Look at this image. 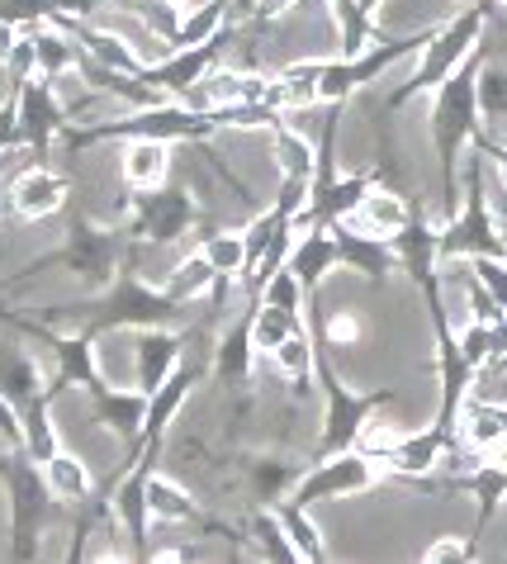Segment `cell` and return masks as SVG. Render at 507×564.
Wrapping results in <instances>:
<instances>
[{
    "label": "cell",
    "mask_w": 507,
    "mask_h": 564,
    "mask_svg": "<svg viewBox=\"0 0 507 564\" xmlns=\"http://www.w3.org/2000/svg\"><path fill=\"white\" fill-rule=\"evenodd\" d=\"M484 34H488V6H465L455 10L451 20H441L432 29V39L422 43V53L413 57V72H408L403 86L389 90V109H403L408 100L418 96H432V90L446 82L455 67H465V62L484 48Z\"/></svg>",
    "instance_id": "1"
},
{
    "label": "cell",
    "mask_w": 507,
    "mask_h": 564,
    "mask_svg": "<svg viewBox=\"0 0 507 564\" xmlns=\"http://www.w3.org/2000/svg\"><path fill=\"white\" fill-rule=\"evenodd\" d=\"M379 479H385V465L366 456L360 446H346V451H332V456H319L313 469L299 475V484L290 489V503H299V508L342 503V498L370 494Z\"/></svg>",
    "instance_id": "2"
},
{
    "label": "cell",
    "mask_w": 507,
    "mask_h": 564,
    "mask_svg": "<svg viewBox=\"0 0 507 564\" xmlns=\"http://www.w3.org/2000/svg\"><path fill=\"white\" fill-rule=\"evenodd\" d=\"M319 384H323V432H319V456H332V451H346L356 446L360 427L389 403V389H370V394H360V389L342 384L337 370H332V360L323 356L319 347Z\"/></svg>",
    "instance_id": "3"
},
{
    "label": "cell",
    "mask_w": 507,
    "mask_h": 564,
    "mask_svg": "<svg viewBox=\"0 0 507 564\" xmlns=\"http://www.w3.org/2000/svg\"><path fill=\"white\" fill-rule=\"evenodd\" d=\"M195 195H190V185L185 191H171V185H162V191H152V195H133V205H129V224L138 238H148V242H166V247H181V238L190 228H195Z\"/></svg>",
    "instance_id": "4"
},
{
    "label": "cell",
    "mask_w": 507,
    "mask_h": 564,
    "mask_svg": "<svg viewBox=\"0 0 507 564\" xmlns=\"http://www.w3.org/2000/svg\"><path fill=\"white\" fill-rule=\"evenodd\" d=\"M451 442H455V432H446L441 422H432V427H422V432H399V442L385 451L379 465H385V475H399V479H427L441 469Z\"/></svg>",
    "instance_id": "5"
},
{
    "label": "cell",
    "mask_w": 507,
    "mask_h": 564,
    "mask_svg": "<svg viewBox=\"0 0 507 564\" xmlns=\"http://www.w3.org/2000/svg\"><path fill=\"white\" fill-rule=\"evenodd\" d=\"M181 341H185L181 327H171V323H162V327H138V333H133V389L152 394V389L185 360Z\"/></svg>",
    "instance_id": "6"
},
{
    "label": "cell",
    "mask_w": 507,
    "mask_h": 564,
    "mask_svg": "<svg viewBox=\"0 0 507 564\" xmlns=\"http://www.w3.org/2000/svg\"><path fill=\"white\" fill-rule=\"evenodd\" d=\"M332 238H337V261L346 275L360 280H389L399 271V252H393L389 238H375V232H360L352 224H327Z\"/></svg>",
    "instance_id": "7"
},
{
    "label": "cell",
    "mask_w": 507,
    "mask_h": 564,
    "mask_svg": "<svg viewBox=\"0 0 507 564\" xmlns=\"http://www.w3.org/2000/svg\"><path fill=\"white\" fill-rule=\"evenodd\" d=\"M62 205H67V181L57 176V171L47 166H24L20 176L10 181V209L29 218V224H39V218H53Z\"/></svg>",
    "instance_id": "8"
},
{
    "label": "cell",
    "mask_w": 507,
    "mask_h": 564,
    "mask_svg": "<svg viewBox=\"0 0 507 564\" xmlns=\"http://www.w3.org/2000/svg\"><path fill=\"white\" fill-rule=\"evenodd\" d=\"M119 176L133 195H152L171 181V143L162 138H129L119 156Z\"/></svg>",
    "instance_id": "9"
},
{
    "label": "cell",
    "mask_w": 507,
    "mask_h": 564,
    "mask_svg": "<svg viewBox=\"0 0 507 564\" xmlns=\"http://www.w3.org/2000/svg\"><path fill=\"white\" fill-rule=\"evenodd\" d=\"M209 366H214L218 380H228V384H247V380H251V366H257V341H251V308L237 313L233 323L218 327Z\"/></svg>",
    "instance_id": "10"
},
{
    "label": "cell",
    "mask_w": 507,
    "mask_h": 564,
    "mask_svg": "<svg viewBox=\"0 0 507 564\" xmlns=\"http://www.w3.org/2000/svg\"><path fill=\"white\" fill-rule=\"evenodd\" d=\"M408 218H413V205L403 199V191H393V185H370L366 199L356 205V214L337 218V224H352L360 232H375V238H393V232L408 228Z\"/></svg>",
    "instance_id": "11"
},
{
    "label": "cell",
    "mask_w": 507,
    "mask_h": 564,
    "mask_svg": "<svg viewBox=\"0 0 507 564\" xmlns=\"http://www.w3.org/2000/svg\"><path fill=\"white\" fill-rule=\"evenodd\" d=\"M290 271L304 280V285L319 294L327 285V275H337L342 271V261H337V238H332V228H309V232H299L294 247H290Z\"/></svg>",
    "instance_id": "12"
},
{
    "label": "cell",
    "mask_w": 507,
    "mask_h": 564,
    "mask_svg": "<svg viewBox=\"0 0 507 564\" xmlns=\"http://www.w3.org/2000/svg\"><path fill=\"white\" fill-rule=\"evenodd\" d=\"M393 252H399V271L413 275V285H422L427 275L441 271V228L427 224V218H408L403 232H393Z\"/></svg>",
    "instance_id": "13"
},
{
    "label": "cell",
    "mask_w": 507,
    "mask_h": 564,
    "mask_svg": "<svg viewBox=\"0 0 507 564\" xmlns=\"http://www.w3.org/2000/svg\"><path fill=\"white\" fill-rule=\"evenodd\" d=\"M455 436H461V446L488 456L494 446L507 442V403H498V399H465L461 417H455Z\"/></svg>",
    "instance_id": "14"
},
{
    "label": "cell",
    "mask_w": 507,
    "mask_h": 564,
    "mask_svg": "<svg viewBox=\"0 0 507 564\" xmlns=\"http://www.w3.org/2000/svg\"><path fill=\"white\" fill-rule=\"evenodd\" d=\"M451 489L474 494V503H479V531H484L507 503V460L484 456L479 465H470L465 475H451Z\"/></svg>",
    "instance_id": "15"
},
{
    "label": "cell",
    "mask_w": 507,
    "mask_h": 564,
    "mask_svg": "<svg viewBox=\"0 0 507 564\" xmlns=\"http://www.w3.org/2000/svg\"><path fill=\"white\" fill-rule=\"evenodd\" d=\"M43 484H47V494L57 498V503H72V508H82L90 489H95V475H90V460L86 456H76V451H53V456L43 460Z\"/></svg>",
    "instance_id": "16"
},
{
    "label": "cell",
    "mask_w": 507,
    "mask_h": 564,
    "mask_svg": "<svg viewBox=\"0 0 507 564\" xmlns=\"http://www.w3.org/2000/svg\"><path fill=\"white\" fill-rule=\"evenodd\" d=\"M327 20L332 39H337V57H360L379 43V24L375 14L360 10V0H327Z\"/></svg>",
    "instance_id": "17"
},
{
    "label": "cell",
    "mask_w": 507,
    "mask_h": 564,
    "mask_svg": "<svg viewBox=\"0 0 507 564\" xmlns=\"http://www.w3.org/2000/svg\"><path fill=\"white\" fill-rule=\"evenodd\" d=\"M142 494H148V512H152L157 527H185V522H195L199 517L195 494H190L181 479H171V475H148L142 479Z\"/></svg>",
    "instance_id": "18"
},
{
    "label": "cell",
    "mask_w": 507,
    "mask_h": 564,
    "mask_svg": "<svg viewBox=\"0 0 507 564\" xmlns=\"http://www.w3.org/2000/svg\"><path fill=\"white\" fill-rule=\"evenodd\" d=\"M271 162H276L280 176L313 185V176H319V143H313L309 133L290 129V123H276L271 129Z\"/></svg>",
    "instance_id": "19"
},
{
    "label": "cell",
    "mask_w": 507,
    "mask_h": 564,
    "mask_svg": "<svg viewBox=\"0 0 507 564\" xmlns=\"http://www.w3.org/2000/svg\"><path fill=\"white\" fill-rule=\"evenodd\" d=\"M24 34L34 39V57H39V76H43V82H53V76L82 67L86 53L76 48V39H72L62 24L43 20V24H34V29H24Z\"/></svg>",
    "instance_id": "20"
},
{
    "label": "cell",
    "mask_w": 507,
    "mask_h": 564,
    "mask_svg": "<svg viewBox=\"0 0 507 564\" xmlns=\"http://www.w3.org/2000/svg\"><path fill=\"white\" fill-rule=\"evenodd\" d=\"M224 34H228V0H195L181 14L176 34H171V48H199V43H218Z\"/></svg>",
    "instance_id": "21"
},
{
    "label": "cell",
    "mask_w": 507,
    "mask_h": 564,
    "mask_svg": "<svg viewBox=\"0 0 507 564\" xmlns=\"http://www.w3.org/2000/svg\"><path fill=\"white\" fill-rule=\"evenodd\" d=\"M299 475H304V469H299L294 460H284V456H257V460H247V484H251V494H257L266 508H276L280 498H290Z\"/></svg>",
    "instance_id": "22"
},
{
    "label": "cell",
    "mask_w": 507,
    "mask_h": 564,
    "mask_svg": "<svg viewBox=\"0 0 507 564\" xmlns=\"http://www.w3.org/2000/svg\"><path fill=\"white\" fill-rule=\"evenodd\" d=\"M214 280H218V271H214L209 261H204V252H181L162 290H166L176 304H195V300H204V294L214 290Z\"/></svg>",
    "instance_id": "23"
},
{
    "label": "cell",
    "mask_w": 507,
    "mask_h": 564,
    "mask_svg": "<svg viewBox=\"0 0 507 564\" xmlns=\"http://www.w3.org/2000/svg\"><path fill=\"white\" fill-rule=\"evenodd\" d=\"M479 119H484V133L507 129V67L488 53L479 62Z\"/></svg>",
    "instance_id": "24"
},
{
    "label": "cell",
    "mask_w": 507,
    "mask_h": 564,
    "mask_svg": "<svg viewBox=\"0 0 507 564\" xmlns=\"http://www.w3.org/2000/svg\"><path fill=\"white\" fill-rule=\"evenodd\" d=\"M247 536H251V545H257V555H261V560H276V564H294V560H299L294 541H290V531H284V522H280V512H276V508L251 512Z\"/></svg>",
    "instance_id": "25"
},
{
    "label": "cell",
    "mask_w": 507,
    "mask_h": 564,
    "mask_svg": "<svg viewBox=\"0 0 507 564\" xmlns=\"http://www.w3.org/2000/svg\"><path fill=\"white\" fill-rule=\"evenodd\" d=\"M276 512H280L284 531H290V541H294L299 560H309V564L327 560V541H323L319 522H313V508H299V503H290V498H280V503H276Z\"/></svg>",
    "instance_id": "26"
},
{
    "label": "cell",
    "mask_w": 507,
    "mask_h": 564,
    "mask_svg": "<svg viewBox=\"0 0 507 564\" xmlns=\"http://www.w3.org/2000/svg\"><path fill=\"white\" fill-rule=\"evenodd\" d=\"M0 394H10L14 403H34L43 394L39 360L24 351H0Z\"/></svg>",
    "instance_id": "27"
},
{
    "label": "cell",
    "mask_w": 507,
    "mask_h": 564,
    "mask_svg": "<svg viewBox=\"0 0 507 564\" xmlns=\"http://www.w3.org/2000/svg\"><path fill=\"white\" fill-rule=\"evenodd\" d=\"M257 304H271V308H284V313H294V318H304L309 304H313V290L290 271V265H280L276 275H266V280H261Z\"/></svg>",
    "instance_id": "28"
},
{
    "label": "cell",
    "mask_w": 507,
    "mask_h": 564,
    "mask_svg": "<svg viewBox=\"0 0 507 564\" xmlns=\"http://www.w3.org/2000/svg\"><path fill=\"white\" fill-rule=\"evenodd\" d=\"M204 261L214 265L218 275H233V280H242L247 275V242H242V228H214V232H204Z\"/></svg>",
    "instance_id": "29"
},
{
    "label": "cell",
    "mask_w": 507,
    "mask_h": 564,
    "mask_svg": "<svg viewBox=\"0 0 507 564\" xmlns=\"http://www.w3.org/2000/svg\"><path fill=\"white\" fill-rule=\"evenodd\" d=\"M299 327H304V318H294V313H284V308H271V304L251 308V341H257V356H271L284 337L299 333Z\"/></svg>",
    "instance_id": "30"
},
{
    "label": "cell",
    "mask_w": 507,
    "mask_h": 564,
    "mask_svg": "<svg viewBox=\"0 0 507 564\" xmlns=\"http://www.w3.org/2000/svg\"><path fill=\"white\" fill-rule=\"evenodd\" d=\"M57 451V432H53V409H47V399L39 394L34 403H24V456L29 460H47Z\"/></svg>",
    "instance_id": "31"
},
{
    "label": "cell",
    "mask_w": 507,
    "mask_h": 564,
    "mask_svg": "<svg viewBox=\"0 0 507 564\" xmlns=\"http://www.w3.org/2000/svg\"><path fill=\"white\" fill-rule=\"evenodd\" d=\"M422 560L427 564H461V560H474V545H470V536H436L422 551Z\"/></svg>",
    "instance_id": "32"
},
{
    "label": "cell",
    "mask_w": 507,
    "mask_h": 564,
    "mask_svg": "<svg viewBox=\"0 0 507 564\" xmlns=\"http://www.w3.org/2000/svg\"><path fill=\"white\" fill-rule=\"evenodd\" d=\"M474 148L484 152L488 171H494V185H498V195H507V143H503L498 133H479V138H474Z\"/></svg>",
    "instance_id": "33"
},
{
    "label": "cell",
    "mask_w": 507,
    "mask_h": 564,
    "mask_svg": "<svg viewBox=\"0 0 507 564\" xmlns=\"http://www.w3.org/2000/svg\"><path fill=\"white\" fill-rule=\"evenodd\" d=\"M251 6V14H257L261 24H276V20H284V14H294L304 0H247Z\"/></svg>",
    "instance_id": "34"
},
{
    "label": "cell",
    "mask_w": 507,
    "mask_h": 564,
    "mask_svg": "<svg viewBox=\"0 0 507 564\" xmlns=\"http://www.w3.org/2000/svg\"><path fill=\"white\" fill-rule=\"evenodd\" d=\"M20 39H24V29L14 24V20H6V14H0V62L10 57V48H14V43H20Z\"/></svg>",
    "instance_id": "35"
},
{
    "label": "cell",
    "mask_w": 507,
    "mask_h": 564,
    "mask_svg": "<svg viewBox=\"0 0 507 564\" xmlns=\"http://www.w3.org/2000/svg\"><path fill=\"white\" fill-rule=\"evenodd\" d=\"M166 6H176V10H181V14H185V10H190V6H195V0H166Z\"/></svg>",
    "instance_id": "36"
},
{
    "label": "cell",
    "mask_w": 507,
    "mask_h": 564,
    "mask_svg": "<svg viewBox=\"0 0 507 564\" xmlns=\"http://www.w3.org/2000/svg\"><path fill=\"white\" fill-rule=\"evenodd\" d=\"M461 6H494V0H461Z\"/></svg>",
    "instance_id": "37"
},
{
    "label": "cell",
    "mask_w": 507,
    "mask_h": 564,
    "mask_svg": "<svg viewBox=\"0 0 507 564\" xmlns=\"http://www.w3.org/2000/svg\"><path fill=\"white\" fill-rule=\"evenodd\" d=\"M498 138H503V143H507V129H503V133H498Z\"/></svg>",
    "instance_id": "38"
}]
</instances>
